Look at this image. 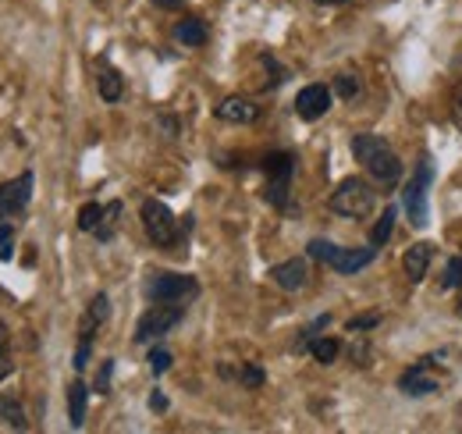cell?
Returning a JSON list of instances; mask_svg holds the SVG:
<instances>
[{
	"label": "cell",
	"mask_w": 462,
	"mask_h": 434,
	"mask_svg": "<svg viewBox=\"0 0 462 434\" xmlns=\"http://www.w3.org/2000/svg\"><path fill=\"white\" fill-rule=\"evenodd\" d=\"M352 157L367 168V175L374 178V182H381V185H395L399 178H402V160H399V153L388 146V139H381V135H370V132H363V135H352Z\"/></svg>",
	"instance_id": "1"
},
{
	"label": "cell",
	"mask_w": 462,
	"mask_h": 434,
	"mask_svg": "<svg viewBox=\"0 0 462 434\" xmlns=\"http://www.w3.org/2000/svg\"><path fill=\"white\" fill-rule=\"evenodd\" d=\"M377 207V189L363 178H345L334 192H331V210L338 217H352V221H363L370 217Z\"/></svg>",
	"instance_id": "2"
},
{
	"label": "cell",
	"mask_w": 462,
	"mask_h": 434,
	"mask_svg": "<svg viewBox=\"0 0 462 434\" xmlns=\"http://www.w3.org/2000/svg\"><path fill=\"white\" fill-rule=\"evenodd\" d=\"M431 182H434V164H431V157H424V160L417 164L413 178H409L406 189H402V203H406L409 221H413L417 228L431 225V207H427V189H431Z\"/></svg>",
	"instance_id": "3"
},
{
	"label": "cell",
	"mask_w": 462,
	"mask_h": 434,
	"mask_svg": "<svg viewBox=\"0 0 462 434\" xmlns=\"http://www.w3.org/2000/svg\"><path fill=\"white\" fill-rule=\"evenodd\" d=\"M146 296L153 303H189V299L200 296V282L193 274H171V271H164V274H153L146 282Z\"/></svg>",
	"instance_id": "4"
},
{
	"label": "cell",
	"mask_w": 462,
	"mask_h": 434,
	"mask_svg": "<svg viewBox=\"0 0 462 434\" xmlns=\"http://www.w3.org/2000/svg\"><path fill=\"white\" fill-rule=\"evenodd\" d=\"M182 317H186V307H182V303H157V307H150V310L139 317V324H136V342L146 346V342L168 335L171 328L182 324Z\"/></svg>",
	"instance_id": "5"
},
{
	"label": "cell",
	"mask_w": 462,
	"mask_h": 434,
	"mask_svg": "<svg viewBox=\"0 0 462 434\" xmlns=\"http://www.w3.org/2000/svg\"><path fill=\"white\" fill-rule=\"evenodd\" d=\"M143 228H146L150 242L161 246V250H168V246L178 242V221H175L171 207L161 203V200H146L143 203Z\"/></svg>",
	"instance_id": "6"
},
{
	"label": "cell",
	"mask_w": 462,
	"mask_h": 434,
	"mask_svg": "<svg viewBox=\"0 0 462 434\" xmlns=\"http://www.w3.org/2000/svg\"><path fill=\"white\" fill-rule=\"evenodd\" d=\"M263 171H267V189L263 196L274 203V207H285L288 203V189H292V175H295V157L292 153H270L263 160Z\"/></svg>",
	"instance_id": "7"
},
{
	"label": "cell",
	"mask_w": 462,
	"mask_h": 434,
	"mask_svg": "<svg viewBox=\"0 0 462 434\" xmlns=\"http://www.w3.org/2000/svg\"><path fill=\"white\" fill-rule=\"evenodd\" d=\"M29 200H32V171H25V175L4 182V185H0V221L18 217V214L29 207Z\"/></svg>",
	"instance_id": "8"
},
{
	"label": "cell",
	"mask_w": 462,
	"mask_h": 434,
	"mask_svg": "<svg viewBox=\"0 0 462 434\" xmlns=\"http://www.w3.org/2000/svg\"><path fill=\"white\" fill-rule=\"evenodd\" d=\"M327 107H331V89H327V86H320V82H313V86L299 89V96H295V114H299L302 121H317V118H324V114H327Z\"/></svg>",
	"instance_id": "9"
},
{
	"label": "cell",
	"mask_w": 462,
	"mask_h": 434,
	"mask_svg": "<svg viewBox=\"0 0 462 434\" xmlns=\"http://www.w3.org/2000/svg\"><path fill=\"white\" fill-rule=\"evenodd\" d=\"M270 278H274V285H277V289H285V292H299V289L309 282V264H306L302 257L285 260V264L270 267Z\"/></svg>",
	"instance_id": "10"
},
{
	"label": "cell",
	"mask_w": 462,
	"mask_h": 434,
	"mask_svg": "<svg viewBox=\"0 0 462 434\" xmlns=\"http://www.w3.org/2000/svg\"><path fill=\"white\" fill-rule=\"evenodd\" d=\"M218 118L228 121V125H252L260 118V107L249 96H225L218 103Z\"/></svg>",
	"instance_id": "11"
},
{
	"label": "cell",
	"mask_w": 462,
	"mask_h": 434,
	"mask_svg": "<svg viewBox=\"0 0 462 434\" xmlns=\"http://www.w3.org/2000/svg\"><path fill=\"white\" fill-rule=\"evenodd\" d=\"M374 257H377V246H374V242H370V246H356V250H338L334 260H331V267H334L338 274H356V271L370 267Z\"/></svg>",
	"instance_id": "12"
},
{
	"label": "cell",
	"mask_w": 462,
	"mask_h": 434,
	"mask_svg": "<svg viewBox=\"0 0 462 434\" xmlns=\"http://www.w3.org/2000/svg\"><path fill=\"white\" fill-rule=\"evenodd\" d=\"M431 264H434V246H431V242H417V246H409L406 257H402V271H406L409 282H424L427 271H431Z\"/></svg>",
	"instance_id": "13"
},
{
	"label": "cell",
	"mask_w": 462,
	"mask_h": 434,
	"mask_svg": "<svg viewBox=\"0 0 462 434\" xmlns=\"http://www.w3.org/2000/svg\"><path fill=\"white\" fill-rule=\"evenodd\" d=\"M427 367H431V360H424V364H417L413 371H406V374L399 378V389H402L406 396H431V392H438V378L427 374Z\"/></svg>",
	"instance_id": "14"
},
{
	"label": "cell",
	"mask_w": 462,
	"mask_h": 434,
	"mask_svg": "<svg viewBox=\"0 0 462 434\" xmlns=\"http://www.w3.org/2000/svg\"><path fill=\"white\" fill-rule=\"evenodd\" d=\"M96 89H100V96H103L107 103H118V100L125 96V78H121V71L111 68V64H103V68H100V78H96Z\"/></svg>",
	"instance_id": "15"
},
{
	"label": "cell",
	"mask_w": 462,
	"mask_h": 434,
	"mask_svg": "<svg viewBox=\"0 0 462 434\" xmlns=\"http://www.w3.org/2000/svg\"><path fill=\"white\" fill-rule=\"evenodd\" d=\"M107 317H111V299H107L103 292H96V296H93V303H89V310H86V317H82L78 335H89V339H93V332H96Z\"/></svg>",
	"instance_id": "16"
},
{
	"label": "cell",
	"mask_w": 462,
	"mask_h": 434,
	"mask_svg": "<svg viewBox=\"0 0 462 434\" xmlns=\"http://www.w3.org/2000/svg\"><path fill=\"white\" fill-rule=\"evenodd\" d=\"M86 406H89V389L82 381H71L68 385V421H71V428L86 424Z\"/></svg>",
	"instance_id": "17"
},
{
	"label": "cell",
	"mask_w": 462,
	"mask_h": 434,
	"mask_svg": "<svg viewBox=\"0 0 462 434\" xmlns=\"http://www.w3.org/2000/svg\"><path fill=\"white\" fill-rule=\"evenodd\" d=\"M175 39L186 43V46H203L210 36H207V25H203L200 18H182V21L175 25Z\"/></svg>",
	"instance_id": "18"
},
{
	"label": "cell",
	"mask_w": 462,
	"mask_h": 434,
	"mask_svg": "<svg viewBox=\"0 0 462 434\" xmlns=\"http://www.w3.org/2000/svg\"><path fill=\"white\" fill-rule=\"evenodd\" d=\"M221 378H235V381H238V385H245V389H260V385L267 381V374H263V367H260V364H242L238 371L221 367Z\"/></svg>",
	"instance_id": "19"
},
{
	"label": "cell",
	"mask_w": 462,
	"mask_h": 434,
	"mask_svg": "<svg viewBox=\"0 0 462 434\" xmlns=\"http://www.w3.org/2000/svg\"><path fill=\"white\" fill-rule=\"evenodd\" d=\"M0 421H4L7 428H14V431H25V428H29V417H25L21 403H18V399H7V396H0Z\"/></svg>",
	"instance_id": "20"
},
{
	"label": "cell",
	"mask_w": 462,
	"mask_h": 434,
	"mask_svg": "<svg viewBox=\"0 0 462 434\" xmlns=\"http://www.w3.org/2000/svg\"><path fill=\"white\" fill-rule=\"evenodd\" d=\"M118 217H121V203L114 200V203L103 207V217H100V225H96V239H100V242H111V239H114Z\"/></svg>",
	"instance_id": "21"
},
{
	"label": "cell",
	"mask_w": 462,
	"mask_h": 434,
	"mask_svg": "<svg viewBox=\"0 0 462 434\" xmlns=\"http://www.w3.org/2000/svg\"><path fill=\"white\" fill-rule=\"evenodd\" d=\"M395 214H399L395 207H388V210L381 214V221H377L374 232H370V242H374V246H384V242L392 239V232H395Z\"/></svg>",
	"instance_id": "22"
},
{
	"label": "cell",
	"mask_w": 462,
	"mask_h": 434,
	"mask_svg": "<svg viewBox=\"0 0 462 434\" xmlns=\"http://www.w3.org/2000/svg\"><path fill=\"white\" fill-rule=\"evenodd\" d=\"M309 353H313L317 364H334L338 353H342V346H338L334 339H313V342H309Z\"/></svg>",
	"instance_id": "23"
},
{
	"label": "cell",
	"mask_w": 462,
	"mask_h": 434,
	"mask_svg": "<svg viewBox=\"0 0 462 434\" xmlns=\"http://www.w3.org/2000/svg\"><path fill=\"white\" fill-rule=\"evenodd\" d=\"M100 217H103V207H100V203H86V207L78 210V228H82V232H96Z\"/></svg>",
	"instance_id": "24"
},
{
	"label": "cell",
	"mask_w": 462,
	"mask_h": 434,
	"mask_svg": "<svg viewBox=\"0 0 462 434\" xmlns=\"http://www.w3.org/2000/svg\"><path fill=\"white\" fill-rule=\"evenodd\" d=\"M306 250H309V257H313V260H324V264H331V260H334V253H338L342 246H334V242H327V239H313Z\"/></svg>",
	"instance_id": "25"
},
{
	"label": "cell",
	"mask_w": 462,
	"mask_h": 434,
	"mask_svg": "<svg viewBox=\"0 0 462 434\" xmlns=\"http://www.w3.org/2000/svg\"><path fill=\"white\" fill-rule=\"evenodd\" d=\"M111 378H114V360H103L100 364V371H96V396H107L111 392Z\"/></svg>",
	"instance_id": "26"
},
{
	"label": "cell",
	"mask_w": 462,
	"mask_h": 434,
	"mask_svg": "<svg viewBox=\"0 0 462 434\" xmlns=\"http://www.w3.org/2000/svg\"><path fill=\"white\" fill-rule=\"evenodd\" d=\"M89 353H93V339L89 335H78V349H75V371H86L89 367Z\"/></svg>",
	"instance_id": "27"
},
{
	"label": "cell",
	"mask_w": 462,
	"mask_h": 434,
	"mask_svg": "<svg viewBox=\"0 0 462 434\" xmlns=\"http://www.w3.org/2000/svg\"><path fill=\"white\" fill-rule=\"evenodd\" d=\"M150 371L161 378V374H168L171 371V353L168 349H150Z\"/></svg>",
	"instance_id": "28"
},
{
	"label": "cell",
	"mask_w": 462,
	"mask_h": 434,
	"mask_svg": "<svg viewBox=\"0 0 462 434\" xmlns=\"http://www.w3.org/2000/svg\"><path fill=\"white\" fill-rule=\"evenodd\" d=\"M441 285H445V289H459V285H462V257H452V260H449Z\"/></svg>",
	"instance_id": "29"
},
{
	"label": "cell",
	"mask_w": 462,
	"mask_h": 434,
	"mask_svg": "<svg viewBox=\"0 0 462 434\" xmlns=\"http://www.w3.org/2000/svg\"><path fill=\"white\" fill-rule=\"evenodd\" d=\"M334 93H338V96H345V100H352V96L359 93V78H352V75H338V78H334Z\"/></svg>",
	"instance_id": "30"
},
{
	"label": "cell",
	"mask_w": 462,
	"mask_h": 434,
	"mask_svg": "<svg viewBox=\"0 0 462 434\" xmlns=\"http://www.w3.org/2000/svg\"><path fill=\"white\" fill-rule=\"evenodd\" d=\"M14 257V228L4 221L0 225V260H11Z\"/></svg>",
	"instance_id": "31"
},
{
	"label": "cell",
	"mask_w": 462,
	"mask_h": 434,
	"mask_svg": "<svg viewBox=\"0 0 462 434\" xmlns=\"http://www.w3.org/2000/svg\"><path fill=\"white\" fill-rule=\"evenodd\" d=\"M377 324H381V314H367V317H352L345 328H349V335H356V332H370Z\"/></svg>",
	"instance_id": "32"
},
{
	"label": "cell",
	"mask_w": 462,
	"mask_h": 434,
	"mask_svg": "<svg viewBox=\"0 0 462 434\" xmlns=\"http://www.w3.org/2000/svg\"><path fill=\"white\" fill-rule=\"evenodd\" d=\"M452 118H456V125L462 128V82L456 86V96H452Z\"/></svg>",
	"instance_id": "33"
},
{
	"label": "cell",
	"mask_w": 462,
	"mask_h": 434,
	"mask_svg": "<svg viewBox=\"0 0 462 434\" xmlns=\"http://www.w3.org/2000/svg\"><path fill=\"white\" fill-rule=\"evenodd\" d=\"M150 410H153V414H164V410H168V396L153 392V396H150Z\"/></svg>",
	"instance_id": "34"
},
{
	"label": "cell",
	"mask_w": 462,
	"mask_h": 434,
	"mask_svg": "<svg viewBox=\"0 0 462 434\" xmlns=\"http://www.w3.org/2000/svg\"><path fill=\"white\" fill-rule=\"evenodd\" d=\"M153 4H157L161 11H182V4H186V0H153Z\"/></svg>",
	"instance_id": "35"
},
{
	"label": "cell",
	"mask_w": 462,
	"mask_h": 434,
	"mask_svg": "<svg viewBox=\"0 0 462 434\" xmlns=\"http://www.w3.org/2000/svg\"><path fill=\"white\" fill-rule=\"evenodd\" d=\"M320 4H345V0H320Z\"/></svg>",
	"instance_id": "36"
},
{
	"label": "cell",
	"mask_w": 462,
	"mask_h": 434,
	"mask_svg": "<svg viewBox=\"0 0 462 434\" xmlns=\"http://www.w3.org/2000/svg\"><path fill=\"white\" fill-rule=\"evenodd\" d=\"M456 314H459V317H462V296H459V307H456Z\"/></svg>",
	"instance_id": "37"
},
{
	"label": "cell",
	"mask_w": 462,
	"mask_h": 434,
	"mask_svg": "<svg viewBox=\"0 0 462 434\" xmlns=\"http://www.w3.org/2000/svg\"><path fill=\"white\" fill-rule=\"evenodd\" d=\"M0 360H4V342H0Z\"/></svg>",
	"instance_id": "38"
}]
</instances>
